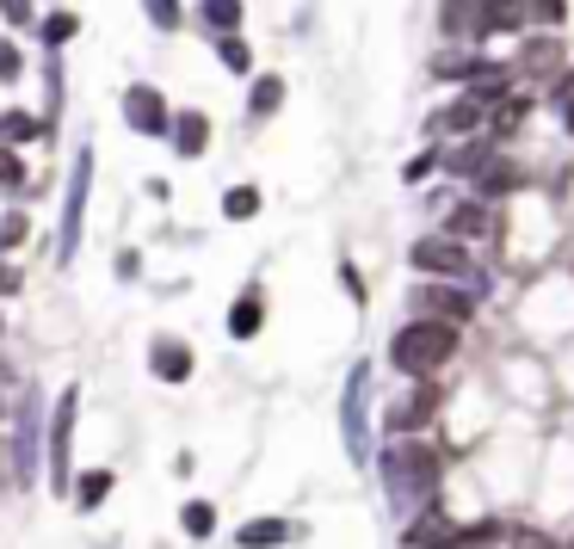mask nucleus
I'll list each match as a JSON object with an SVG mask.
<instances>
[{
    "instance_id": "24",
    "label": "nucleus",
    "mask_w": 574,
    "mask_h": 549,
    "mask_svg": "<svg viewBox=\"0 0 574 549\" xmlns=\"http://www.w3.org/2000/svg\"><path fill=\"white\" fill-rule=\"evenodd\" d=\"M500 537H507V525H500V519H476V525H458V531H451V549H495Z\"/></svg>"
},
{
    "instance_id": "33",
    "label": "nucleus",
    "mask_w": 574,
    "mask_h": 549,
    "mask_svg": "<svg viewBox=\"0 0 574 549\" xmlns=\"http://www.w3.org/2000/svg\"><path fill=\"white\" fill-rule=\"evenodd\" d=\"M142 13L154 20V32H179L186 13H179V0H142Z\"/></svg>"
},
{
    "instance_id": "39",
    "label": "nucleus",
    "mask_w": 574,
    "mask_h": 549,
    "mask_svg": "<svg viewBox=\"0 0 574 549\" xmlns=\"http://www.w3.org/2000/svg\"><path fill=\"white\" fill-rule=\"evenodd\" d=\"M556 99H562V124H569V136H574V80L569 75L556 80Z\"/></svg>"
},
{
    "instance_id": "35",
    "label": "nucleus",
    "mask_w": 574,
    "mask_h": 549,
    "mask_svg": "<svg viewBox=\"0 0 574 549\" xmlns=\"http://www.w3.org/2000/svg\"><path fill=\"white\" fill-rule=\"evenodd\" d=\"M25 235H32V228H25V216H20V210H13V216H0V253L25 247Z\"/></svg>"
},
{
    "instance_id": "11",
    "label": "nucleus",
    "mask_w": 574,
    "mask_h": 549,
    "mask_svg": "<svg viewBox=\"0 0 574 549\" xmlns=\"http://www.w3.org/2000/svg\"><path fill=\"white\" fill-rule=\"evenodd\" d=\"M364 383H371V364H359L346 383V451H352V463H364Z\"/></svg>"
},
{
    "instance_id": "16",
    "label": "nucleus",
    "mask_w": 574,
    "mask_h": 549,
    "mask_svg": "<svg viewBox=\"0 0 574 549\" xmlns=\"http://www.w3.org/2000/svg\"><path fill=\"white\" fill-rule=\"evenodd\" d=\"M439 32L445 38H476L482 43V0H445L439 7Z\"/></svg>"
},
{
    "instance_id": "29",
    "label": "nucleus",
    "mask_w": 574,
    "mask_h": 549,
    "mask_svg": "<svg viewBox=\"0 0 574 549\" xmlns=\"http://www.w3.org/2000/svg\"><path fill=\"white\" fill-rule=\"evenodd\" d=\"M223 216H229V223H248V216H260V186L223 191Z\"/></svg>"
},
{
    "instance_id": "42",
    "label": "nucleus",
    "mask_w": 574,
    "mask_h": 549,
    "mask_svg": "<svg viewBox=\"0 0 574 549\" xmlns=\"http://www.w3.org/2000/svg\"><path fill=\"white\" fill-rule=\"evenodd\" d=\"M13 290H20V272H13V265H0V297H13Z\"/></svg>"
},
{
    "instance_id": "3",
    "label": "nucleus",
    "mask_w": 574,
    "mask_h": 549,
    "mask_svg": "<svg viewBox=\"0 0 574 549\" xmlns=\"http://www.w3.org/2000/svg\"><path fill=\"white\" fill-rule=\"evenodd\" d=\"M408 265L426 272V278H463V285L482 297V278H476V260H470V241L458 235H421V241L408 247Z\"/></svg>"
},
{
    "instance_id": "2",
    "label": "nucleus",
    "mask_w": 574,
    "mask_h": 549,
    "mask_svg": "<svg viewBox=\"0 0 574 549\" xmlns=\"http://www.w3.org/2000/svg\"><path fill=\"white\" fill-rule=\"evenodd\" d=\"M383 488L396 507H426L433 494H439V451L426 445V438H396L389 451H383Z\"/></svg>"
},
{
    "instance_id": "20",
    "label": "nucleus",
    "mask_w": 574,
    "mask_h": 549,
    "mask_svg": "<svg viewBox=\"0 0 574 549\" xmlns=\"http://www.w3.org/2000/svg\"><path fill=\"white\" fill-rule=\"evenodd\" d=\"M57 136V117H32V112H0V142H43Z\"/></svg>"
},
{
    "instance_id": "9",
    "label": "nucleus",
    "mask_w": 574,
    "mask_h": 549,
    "mask_svg": "<svg viewBox=\"0 0 574 549\" xmlns=\"http://www.w3.org/2000/svg\"><path fill=\"white\" fill-rule=\"evenodd\" d=\"M149 371H154V383H186L191 377V346L179 340V334H154Z\"/></svg>"
},
{
    "instance_id": "12",
    "label": "nucleus",
    "mask_w": 574,
    "mask_h": 549,
    "mask_svg": "<svg viewBox=\"0 0 574 549\" xmlns=\"http://www.w3.org/2000/svg\"><path fill=\"white\" fill-rule=\"evenodd\" d=\"M167 142H173L179 154H186V161H198V154L211 149V117H204V112H173Z\"/></svg>"
},
{
    "instance_id": "22",
    "label": "nucleus",
    "mask_w": 574,
    "mask_h": 549,
    "mask_svg": "<svg viewBox=\"0 0 574 549\" xmlns=\"http://www.w3.org/2000/svg\"><path fill=\"white\" fill-rule=\"evenodd\" d=\"M519 25H525V0H482V38L519 32Z\"/></svg>"
},
{
    "instance_id": "21",
    "label": "nucleus",
    "mask_w": 574,
    "mask_h": 549,
    "mask_svg": "<svg viewBox=\"0 0 574 549\" xmlns=\"http://www.w3.org/2000/svg\"><path fill=\"white\" fill-rule=\"evenodd\" d=\"M488 228H495V210L482 204H458L451 210V216H445V235H458V241H476V235H488Z\"/></svg>"
},
{
    "instance_id": "14",
    "label": "nucleus",
    "mask_w": 574,
    "mask_h": 549,
    "mask_svg": "<svg viewBox=\"0 0 574 549\" xmlns=\"http://www.w3.org/2000/svg\"><path fill=\"white\" fill-rule=\"evenodd\" d=\"M519 186H525V173H519L507 154H488L476 167V198H507V191H519Z\"/></svg>"
},
{
    "instance_id": "34",
    "label": "nucleus",
    "mask_w": 574,
    "mask_h": 549,
    "mask_svg": "<svg viewBox=\"0 0 574 549\" xmlns=\"http://www.w3.org/2000/svg\"><path fill=\"white\" fill-rule=\"evenodd\" d=\"M562 13H569V0H525V20L537 25H562Z\"/></svg>"
},
{
    "instance_id": "10",
    "label": "nucleus",
    "mask_w": 574,
    "mask_h": 549,
    "mask_svg": "<svg viewBox=\"0 0 574 549\" xmlns=\"http://www.w3.org/2000/svg\"><path fill=\"white\" fill-rule=\"evenodd\" d=\"M451 519H445L433 500H426L421 512H414V525H408V537H402V549H451Z\"/></svg>"
},
{
    "instance_id": "6",
    "label": "nucleus",
    "mask_w": 574,
    "mask_h": 549,
    "mask_svg": "<svg viewBox=\"0 0 574 549\" xmlns=\"http://www.w3.org/2000/svg\"><path fill=\"white\" fill-rule=\"evenodd\" d=\"M439 401H445V389L439 383H426V377H414V389H408L402 401H396V408H389V414H383V426H389V433L396 438H408V433H421L426 420L439 414Z\"/></svg>"
},
{
    "instance_id": "18",
    "label": "nucleus",
    "mask_w": 574,
    "mask_h": 549,
    "mask_svg": "<svg viewBox=\"0 0 574 549\" xmlns=\"http://www.w3.org/2000/svg\"><path fill=\"white\" fill-rule=\"evenodd\" d=\"M519 68H525L532 80L556 75V68H562V43H556V38H525V43H519Z\"/></svg>"
},
{
    "instance_id": "25",
    "label": "nucleus",
    "mask_w": 574,
    "mask_h": 549,
    "mask_svg": "<svg viewBox=\"0 0 574 549\" xmlns=\"http://www.w3.org/2000/svg\"><path fill=\"white\" fill-rule=\"evenodd\" d=\"M278 105H285V80H278V75H260V80H253V93H248V117L260 124V117H272Z\"/></svg>"
},
{
    "instance_id": "8",
    "label": "nucleus",
    "mask_w": 574,
    "mask_h": 549,
    "mask_svg": "<svg viewBox=\"0 0 574 549\" xmlns=\"http://www.w3.org/2000/svg\"><path fill=\"white\" fill-rule=\"evenodd\" d=\"M124 124H130L136 136H167L173 112H167V99H161V87H124Z\"/></svg>"
},
{
    "instance_id": "13",
    "label": "nucleus",
    "mask_w": 574,
    "mask_h": 549,
    "mask_svg": "<svg viewBox=\"0 0 574 549\" xmlns=\"http://www.w3.org/2000/svg\"><path fill=\"white\" fill-rule=\"evenodd\" d=\"M260 327H266V297H260V285H248L229 303V340H253Z\"/></svg>"
},
{
    "instance_id": "15",
    "label": "nucleus",
    "mask_w": 574,
    "mask_h": 549,
    "mask_svg": "<svg viewBox=\"0 0 574 549\" xmlns=\"http://www.w3.org/2000/svg\"><path fill=\"white\" fill-rule=\"evenodd\" d=\"M482 124H488V105H482L476 93H463V99H451V105H445V112L433 117L426 130H433V136H445V130H482Z\"/></svg>"
},
{
    "instance_id": "37",
    "label": "nucleus",
    "mask_w": 574,
    "mask_h": 549,
    "mask_svg": "<svg viewBox=\"0 0 574 549\" xmlns=\"http://www.w3.org/2000/svg\"><path fill=\"white\" fill-rule=\"evenodd\" d=\"M433 167H439V154L426 149V154H414V161H408V167H402V179H408V186H414V179H426V173H433Z\"/></svg>"
},
{
    "instance_id": "17",
    "label": "nucleus",
    "mask_w": 574,
    "mask_h": 549,
    "mask_svg": "<svg viewBox=\"0 0 574 549\" xmlns=\"http://www.w3.org/2000/svg\"><path fill=\"white\" fill-rule=\"evenodd\" d=\"M290 537H297L290 519H248V525L235 531V544L241 549H278V544H290Z\"/></svg>"
},
{
    "instance_id": "30",
    "label": "nucleus",
    "mask_w": 574,
    "mask_h": 549,
    "mask_svg": "<svg viewBox=\"0 0 574 549\" xmlns=\"http://www.w3.org/2000/svg\"><path fill=\"white\" fill-rule=\"evenodd\" d=\"M216 57H223V68H229V75H248V68H253V50L235 38V32H223V38H216Z\"/></svg>"
},
{
    "instance_id": "1",
    "label": "nucleus",
    "mask_w": 574,
    "mask_h": 549,
    "mask_svg": "<svg viewBox=\"0 0 574 549\" xmlns=\"http://www.w3.org/2000/svg\"><path fill=\"white\" fill-rule=\"evenodd\" d=\"M463 346V327L458 322H439V315H414V322L389 340V364L402 371V377H433L439 364L458 359Z\"/></svg>"
},
{
    "instance_id": "23",
    "label": "nucleus",
    "mask_w": 574,
    "mask_h": 549,
    "mask_svg": "<svg viewBox=\"0 0 574 549\" xmlns=\"http://www.w3.org/2000/svg\"><path fill=\"white\" fill-rule=\"evenodd\" d=\"M198 25L204 32H241V0H198Z\"/></svg>"
},
{
    "instance_id": "5",
    "label": "nucleus",
    "mask_w": 574,
    "mask_h": 549,
    "mask_svg": "<svg viewBox=\"0 0 574 549\" xmlns=\"http://www.w3.org/2000/svg\"><path fill=\"white\" fill-rule=\"evenodd\" d=\"M87 186H93V149L75 154V173H68V198H62V241H57V260L68 265L80 247V216H87Z\"/></svg>"
},
{
    "instance_id": "40",
    "label": "nucleus",
    "mask_w": 574,
    "mask_h": 549,
    "mask_svg": "<svg viewBox=\"0 0 574 549\" xmlns=\"http://www.w3.org/2000/svg\"><path fill=\"white\" fill-rule=\"evenodd\" d=\"M507 537H513V549H556L544 531H507Z\"/></svg>"
},
{
    "instance_id": "26",
    "label": "nucleus",
    "mask_w": 574,
    "mask_h": 549,
    "mask_svg": "<svg viewBox=\"0 0 574 549\" xmlns=\"http://www.w3.org/2000/svg\"><path fill=\"white\" fill-rule=\"evenodd\" d=\"M525 117H532V99H525V93H507V99H500V112L488 117V136L500 142V136H513Z\"/></svg>"
},
{
    "instance_id": "32",
    "label": "nucleus",
    "mask_w": 574,
    "mask_h": 549,
    "mask_svg": "<svg viewBox=\"0 0 574 549\" xmlns=\"http://www.w3.org/2000/svg\"><path fill=\"white\" fill-rule=\"evenodd\" d=\"M38 32H43V43H50V50H62V43H68V38L80 32V20H75V13H50V20L38 25Z\"/></svg>"
},
{
    "instance_id": "7",
    "label": "nucleus",
    "mask_w": 574,
    "mask_h": 549,
    "mask_svg": "<svg viewBox=\"0 0 574 549\" xmlns=\"http://www.w3.org/2000/svg\"><path fill=\"white\" fill-rule=\"evenodd\" d=\"M414 315H439V322H470V315H476V290L463 285H421L414 290Z\"/></svg>"
},
{
    "instance_id": "27",
    "label": "nucleus",
    "mask_w": 574,
    "mask_h": 549,
    "mask_svg": "<svg viewBox=\"0 0 574 549\" xmlns=\"http://www.w3.org/2000/svg\"><path fill=\"white\" fill-rule=\"evenodd\" d=\"M179 531H186L191 544H204V537L216 531V507L211 500H186V507H179Z\"/></svg>"
},
{
    "instance_id": "28",
    "label": "nucleus",
    "mask_w": 574,
    "mask_h": 549,
    "mask_svg": "<svg viewBox=\"0 0 574 549\" xmlns=\"http://www.w3.org/2000/svg\"><path fill=\"white\" fill-rule=\"evenodd\" d=\"M495 154V136H476V142H463V149H451V173H463V179H476V167Z\"/></svg>"
},
{
    "instance_id": "36",
    "label": "nucleus",
    "mask_w": 574,
    "mask_h": 549,
    "mask_svg": "<svg viewBox=\"0 0 574 549\" xmlns=\"http://www.w3.org/2000/svg\"><path fill=\"white\" fill-rule=\"evenodd\" d=\"M20 68H25V57H20L7 38H0V80H20Z\"/></svg>"
},
{
    "instance_id": "19",
    "label": "nucleus",
    "mask_w": 574,
    "mask_h": 549,
    "mask_svg": "<svg viewBox=\"0 0 574 549\" xmlns=\"http://www.w3.org/2000/svg\"><path fill=\"white\" fill-rule=\"evenodd\" d=\"M112 488H117V475H112V470H80L68 494H75V507H80V512H99L105 500H112Z\"/></svg>"
},
{
    "instance_id": "38",
    "label": "nucleus",
    "mask_w": 574,
    "mask_h": 549,
    "mask_svg": "<svg viewBox=\"0 0 574 549\" xmlns=\"http://www.w3.org/2000/svg\"><path fill=\"white\" fill-rule=\"evenodd\" d=\"M0 20L7 25H32V0H0Z\"/></svg>"
},
{
    "instance_id": "31",
    "label": "nucleus",
    "mask_w": 574,
    "mask_h": 549,
    "mask_svg": "<svg viewBox=\"0 0 574 549\" xmlns=\"http://www.w3.org/2000/svg\"><path fill=\"white\" fill-rule=\"evenodd\" d=\"M32 179H25V161L13 154V142H0V191H25Z\"/></svg>"
},
{
    "instance_id": "41",
    "label": "nucleus",
    "mask_w": 574,
    "mask_h": 549,
    "mask_svg": "<svg viewBox=\"0 0 574 549\" xmlns=\"http://www.w3.org/2000/svg\"><path fill=\"white\" fill-rule=\"evenodd\" d=\"M340 285H346V297H352V303H364V285H359V272H352V265H340Z\"/></svg>"
},
{
    "instance_id": "4",
    "label": "nucleus",
    "mask_w": 574,
    "mask_h": 549,
    "mask_svg": "<svg viewBox=\"0 0 574 549\" xmlns=\"http://www.w3.org/2000/svg\"><path fill=\"white\" fill-rule=\"evenodd\" d=\"M75 414H80V389H62V396H57V420H50V438H43V457H50V488H57V494L75 488Z\"/></svg>"
}]
</instances>
